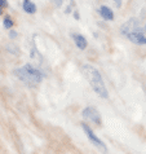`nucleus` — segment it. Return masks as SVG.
<instances>
[{"instance_id": "ddd939ff", "label": "nucleus", "mask_w": 146, "mask_h": 154, "mask_svg": "<svg viewBox=\"0 0 146 154\" xmlns=\"http://www.w3.org/2000/svg\"><path fill=\"white\" fill-rule=\"evenodd\" d=\"M50 2H52V3H53V4H54V5H56V7H57V8H59V7H61V5H62L63 0H50Z\"/></svg>"}, {"instance_id": "9b49d317", "label": "nucleus", "mask_w": 146, "mask_h": 154, "mask_svg": "<svg viewBox=\"0 0 146 154\" xmlns=\"http://www.w3.org/2000/svg\"><path fill=\"white\" fill-rule=\"evenodd\" d=\"M13 20L9 16H5L4 17V21H3V26H4V29H7V30H11L12 27H13Z\"/></svg>"}, {"instance_id": "f3484780", "label": "nucleus", "mask_w": 146, "mask_h": 154, "mask_svg": "<svg viewBox=\"0 0 146 154\" xmlns=\"http://www.w3.org/2000/svg\"><path fill=\"white\" fill-rule=\"evenodd\" d=\"M3 14V8H0V16Z\"/></svg>"}, {"instance_id": "f03ea898", "label": "nucleus", "mask_w": 146, "mask_h": 154, "mask_svg": "<svg viewBox=\"0 0 146 154\" xmlns=\"http://www.w3.org/2000/svg\"><path fill=\"white\" fill-rule=\"evenodd\" d=\"M81 128L84 130V134L87 135V137H88V140L91 141V143L96 146L98 150L100 152H102L104 154H107V146H106V144L102 141L98 136H96V134L92 131V128L89 127L87 123H81Z\"/></svg>"}, {"instance_id": "4468645a", "label": "nucleus", "mask_w": 146, "mask_h": 154, "mask_svg": "<svg viewBox=\"0 0 146 154\" xmlns=\"http://www.w3.org/2000/svg\"><path fill=\"white\" fill-rule=\"evenodd\" d=\"M7 7H8L7 0H0V8H7Z\"/></svg>"}, {"instance_id": "9d476101", "label": "nucleus", "mask_w": 146, "mask_h": 154, "mask_svg": "<svg viewBox=\"0 0 146 154\" xmlns=\"http://www.w3.org/2000/svg\"><path fill=\"white\" fill-rule=\"evenodd\" d=\"M22 8H23V11L26 12L27 14H34V13H36V5L31 2V0H23Z\"/></svg>"}, {"instance_id": "7ed1b4c3", "label": "nucleus", "mask_w": 146, "mask_h": 154, "mask_svg": "<svg viewBox=\"0 0 146 154\" xmlns=\"http://www.w3.org/2000/svg\"><path fill=\"white\" fill-rule=\"evenodd\" d=\"M13 74H14V75L17 76V78H18V79L21 80V82H22V83L26 84L27 87H35V85L38 84L36 80L34 79L32 76L30 75L29 72L23 69V66H22V67H18V69H16V70L13 71Z\"/></svg>"}, {"instance_id": "39448f33", "label": "nucleus", "mask_w": 146, "mask_h": 154, "mask_svg": "<svg viewBox=\"0 0 146 154\" xmlns=\"http://www.w3.org/2000/svg\"><path fill=\"white\" fill-rule=\"evenodd\" d=\"M122 34H124V35H128V34H131V32H135V31H141V27H140V25L138 22H137L136 20H129V21H127L124 25H122Z\"/></svg>"}, {"instance_id": "1a4fd4ad", "label": "nucleus", "mask_w": 146, "mask_h": 154, "mask_svg": "<svg viewBox=\"0 0 146 154\" xmlns=\"http://www.w3.org/2000/svg\"><path fill=\"white\" fill-rule=\"evenodd\" d=\"M100 14H101L102 18L106 20V21H113V20H114V13H113V11H111L109 7H106V5H102V7L100 8Z\"/></svg>"}, {"instance_id": "6e6552de", "label": "nucleus", "mask_w": 146, "mask_h": 154, "mask_svg": "<svg viewBox=\"0 0 146 154\" xmlns=\"http://www.w3.org/2000/svg\"><path fill=\"white\" fill-rule=\"evenodd\" d=\"M72 40H74V43H75V45L78 47L79 49H85L87 48V45H88V42H87V39L83 36V35H80V34H72Z\"/></svg>"}, {"instance_id": "dca6fc26", "label": "nucleus", "mask_w": 146, "mask_h": 154, "mask_svg": "<svg viewBox=\"0 0 146 154\" xmlns=\"http://www.w3.org/2000/svg\"><path fill=\"white\" fill-rule=\"evenodd\" d=\"M74 18H75V20H79V18H80V17H79V13H78V12H74Z\"/></svg>"}, {"instance_id": "f8f14e48", "label": "nucleus", "mask_w": 146, "mask_h": 154, "mask_svg": "<svg viewBox=\"0 0 146 154\" xmlns=\"http://www.w3.org/2000/svg\"><path fill=\"white\" fill-rule=\"evenodd\" d=\"M17 35H18V34H17V31H14L13 29L9 30V38H12V39H16Z\"/></svg>"}, {"instance_id": "423d86ee", "label": "nucleus", "mask_w": 146, "mask_h": 154, "mask_svg": "<svg viewBox=\"0 0 146 154\" xmlns=\"http://www.w3.org/2000/svg\"><path fill=\"white\" fill-rule=\"evenodd\" d=\"M23 69L26 70V71L29 72V74L31 75L32 78L36 80L38 83H40L41 80L44 79V76H45V75L41 72V70H40V69H38V67H35L34 65H31V63H26V65H23Z\"/></svg>"}, {"instance_id": "0eeeda50", "label": "nucleus", "mask_w": 146, "mask_h": 154, "mask_svg": "<svg viewBox=\"0 0 146 154\" xmlns=\"http://www.w3.org/2000/svg\"><path fill=\"white\" fill-rule=\"evenodd\" d=\"M127 38L129 39L132 43L135 44H140V45H146V36L144 35L142 31H135V32H131L128 34Z\"/></svg>"}, {"instance_id": "20e7f679", "label": "nucleus", "mask_w": 146, "mask_h": 154, "mask_svg": "<svg viewBox=\"0 0 146 154\" xmlns=\"http://www.w3.org/2000/svg\"><path fill=\"white\" fill-rule=\"evenodd\" d=\"M81 115H83V118L85 119V121H89L94 123L96 126H101V117H100V113L97 112L94 108H92V106H88V108H85L83 110V113H81Z\"/></svg>"}, {"instance_id": "f257e3e1", "label": "nucleus", "mask_w": 146, "mask_h": 154, "mask_svg": "<svg viewBox=\"0 0 146 154\" xmlns=\"http://www.w3.org/2000/svg\"><path fill=\"white\" fill-rule=\"evenodd\" d=\"M81 72L85 76V79L88 80V83L91 84V87L93 88V91L97 93L102 98H109V92L106 89V85L102 79V75L100 74L96 67H93L92 65H83L81 66Z\"/></svg>"}, {"instance_id": "2eb2a0df", "label": "nucleus", "mask_w": 146, "mask_h": 154, "mask_svg": "<svg viewBox=\"0 0 146 154\" xmlns=\"http://www.w3.org/2000/svg\"><path fill=\"white\" fill-rule=\"evenodd\" d=\"M113 2L115 3V5H117L118 8L122 7V0H113Z\"/></svg>"}]
</instances>
